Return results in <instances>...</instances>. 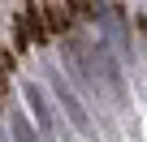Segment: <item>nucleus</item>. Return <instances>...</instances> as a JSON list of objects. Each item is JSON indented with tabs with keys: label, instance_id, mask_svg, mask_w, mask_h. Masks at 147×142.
<instances>
[{
	"label": "nucleus",
	"instance_id": "1",
	"mask_svg": "<svg viewBox=\"0 0 147 142\" xmlns=\"http://www.w3.org/2000/svg\"><path fill=\"white\" fill-rule=\"evenodd\" d=\"M43 39H52V35H48V26H43V9H39V0H35V5H26L22 17H18V47L26 52V47H35V43H43Z\"/></svg>",
	"mask_w": 147,
	"mask_h": 142
},
{
	"label": "nucleus",
	"instance_id": "2",
	"mask_svg": "<svg viewBox=\"0 0 147 142\" xmlns=\"http://www.w3.org/2000/svg\"><path fill=\"white\" fill-rule=\"evenodd\" d=\"M39 9H43V26H48V35H65V30H69L74 9L65 5V0H39Z\"/></svg>",
	"mask_w": 147,
	"mask_h": 142
},
{
	"label": "nucleus",
	"instance_id": "3",
	"mask_svg": "<svg viewBox=\"0 0 147 142\" xmlns=\"http://www.w3.org/2000/svg\"><path fill=\"white\" fill-rule=\"evenodd\" d=\"M22 95H26V103H30V112H35V121H39V125L48 129V125H52V112H48V103H43V91L26 82V86H22Z\"/></svg>",
	"mask_w": 147,
	"mask_h": 142
},
{
	"label": "nucleus",
	"instance_id": "4",
	"mask_svg": "<svg viewBox=\"0 0 147 142\" xmlns=\"http://www.w3.org/2000/svg\"><path fill=\"white\" fill-rule=\"evenodd\" d=\"M56 95H61V103L69 108V116H74V125H78V129H87V116H82V108H78V99H74L65 86H56Z\"/></svg>",
	"mask_w": 147,
	"mask_h": 142
},
{
	"label": "nucleus",
	"instance_id": "5",
	"mask_svg": "<svg viewBox=\"0 0 147 142\" xmlns=\"http://www.w3.org/2000/svg\"><path fill=\"white\" fill-rule=\"evenodd\" d=\"M13 138H18V142H39V138H35V125H30L26 116H13Z\"/></svg>",
	"mask_w": 147,
	"mask_h": 142
},
{
	"label": "nucleus",
	"instance_id": "6",
	"mask_svg": "<svg viewBox=\"0 0 147 142\" xmlns=\"http://www.w3.org/2000/svg\"><path fill=\"white\" fill-rule=\"evenodd\" d=\"M65 5L74 9V17H91V9H95V0H65Z\"/></svg>",
	"mask_w": 147,
	"mask_h": 142
},
{
	"label": "nucleus",
	"instance_id": "7",
	"mask_svg": "<svg viewBox=\"0 0 147 142\" xmlns=\"http://www.w3.org/2000/svg\"><path fill=\"white\" fill-rule=\"evenodd\" d=\"M0 73H5V78H9V73H13V56H9V52H5V47H0Z\"/></svg>",
	"mask_w": 147,
	"mask_h": 142
}]
</instances>
